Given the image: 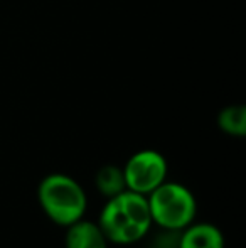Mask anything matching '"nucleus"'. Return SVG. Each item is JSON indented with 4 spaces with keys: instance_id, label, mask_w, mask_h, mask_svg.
<instances>
[{
    "instance_id": "1",
    "label": "nucleus",
    "mask_w": 246,
    "mask_h": 248,
    "mask_svg": "<svg viewBox=\"0 0 246 248\" xmlns=\"http://www.w3.org/2000/svg\"><path fill=\"white\" fill-rule=\"evenodd\" d=\"M152 225L148 199L125 189L118 196L110 198L100 216L98 226L106 240L118 245H130L147 235Z\"/></svg>"
},
{
    "instance_id": "2",
    "label": "nucleus",
    "mask_w": 246,
    "mask_h": 248,
    "mask_svg": "<svg viewBox=\"0 0 246 248\" xmlns=\"http://www.w3.org/2000/svg\"><path fill=\"white\" fill-rule=\"evenodd\" d=\"M41 208L54 223L69 226L83 219L88 199L83 187L64 174H51L39 186Z\"/></svg>"
},
{
    "instance_id": "3",
    "label": "nucleus",
    "mask_w": 246,
    "mask_h": 248,
    "mask_svg": "<svg viewBox=\"0 0 246 248\" xmlns=\"http://www.w3.org/2000/svg\"><path fill=\"white\" fill-rule=\"evenodd\" d=\"M147 199L152 223H157L165 230L175 232L187 228L196 216V199L181 184L162 183Z\"/></svg>"
},
{
    "instance_id": "4",
    "label": "nucleus",
    "mask_w": 246,
    "mask_h": 248,
    "mask_svg": "<svg viewBox=\"0 0 246 248\" xmlns=\"http://www.w3.org/2000/svg\"><path fill=\"white\" fill-rule=\"evenodd\" d=\"M167 176V162L159 152L142 150L130 157L123 170L125 186L128 191L138 194H150Z\"/></svg>"
},
{
    "instance_id": "5",
    "label": "nucleus",
    "mask_w": 246,
    "mask_h": 248,
    "mask_svg": "<svg viewBox=\"0 0 246 248\" xmlns=\"http://www.w3.org/2000/svg\"><path fill=\"white\" fill-rule=\"evenodd\" d=\"M106 236L96 223L79 221L68 226L66 233V248H106Z\"/></svg>"
},
{
    "instance_id": "6",
    "label": "nucleus",
    "mask_w": 246,
    "mask_h": 248,
    "mask_svg": "<svg viewBox=\"0 0 246 248\" xmlns=\"http://www.w3.org/2000/svg\"><path fill=\"white\" fill-rule=\"evenodd\" d=\"M179 248H224L223 233L209 223L189 226L179 242Z\"/></svg>"
},
{
    "instance_id": "7",
    "label": "nucleus",
    "mask_w": 246,
    "mask_h": 248,
    "mask_svg": "<svg viewBox=\"0 0 246 248\" xmlns=\"http://www.w3.org/2000/svg\"><path fill=\"white\" fill-rule=\"evenodd\" d=\"M96 187L106 198H115L127 189L123 170L115 166H105L96 174Z\"/></svg>"
},
{
    "instance_id": "8",
    "label": "nucleus",
    "mask_w": 246,
    "mask_h": 248,
    "mask_svg": "<svg viewBox=\"0 0 246 248\" xmlns=\"http://www.w3.org/2000/svg\"><path fill=\"white\" fill-rule=\"evenodd\" d=\"M217 125L226 134L243 137L246 134V108L241 105L224 108L217 117Z\"/></svg>"
}]
</instances>
